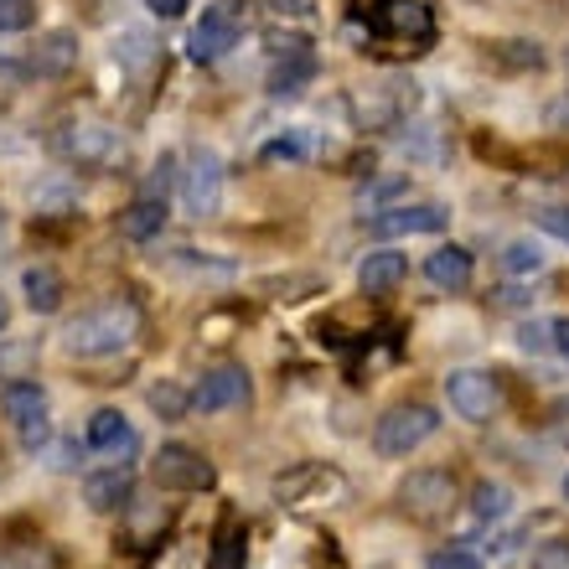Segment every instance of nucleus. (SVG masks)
<instances>
[{
	"mask_svg": "<svg viewBox=\"0 0 569 569\" xmlns=\"http://www.w3.org/2000/svg\"><path fill=\"white\" fill-rule=\"evenodd\" d=\"M136 331H140L136 306L130 300H109V306H93L78 321H68L62 327V347L73 358H109V352H124V347L136 342Z\"/></svg>",
	"mask_w": 569,
	"mask_h": 569,
	"instance_id": "1",
	"label": "nucleus"
},
{
	"mask_svg": "<svg viewBox=\"0 0 569 569\" xmlns=\"http://www.w3.org/2000/svg\"><path fill=\"white\" fill-rule=\"evenodd\" d=\"M435 430H440V415H435L430 405H393V409H383V420L373 425V450L383 461H405L425 440H435Z\"/></svg>",
	"mask_w": 569,
	"mask_h": 569,
	"instance_id": "2",
	"label": "nucleus"
},
{
	"mask_svg": "<svg viewBox=\"0 0 569 569\" xmlns=\"http://www.w3.org/2000/svg\"><path fill=\"white\" fill-rule=\"evenodd\" d=\"M243 21H249V6H243V0H218V6H208L202 21L192 27V37H187L192 62L228 58V52L239 47V37H243Z\"/></svg>",
	"mask_w": 569,
	"mask_h": 569,
	"instance_id": "3",
	"label": "nucleus"
},
{
	"mask_svg": "<svg viewBox=\"0 0 569 569\" xmlns=\"http://www.w3.org/2000/svg\"><path fill=\"white\" fill-rule=\"evenodd\" d=\"M150 481H156L161 492H208L212 481H218V471H212V461L202 450L171 440V446H161L150 456Z\"/></svg>",
	"mask_w": 569,
	"mask_h": 569,
	"instance_id": "4",
	"label": "nucleus"
},
{
	"mask_svg": "<svg viewBox=\"0 0 569 569\" xmlns=\"http://www.w3.org/2000/svg\"><path fill=\"white\" fill-rule=\"evenodd\" d=\"M0 415L21 430V446L27 450L47 446L52 425H47V389L37 378H11V383L0 389Z\"/></svg>",
	"mask_w": 569,
	"mask_h": 569,
	"instance_id": "5",
	"label": "nucleus"
},
{
	"mask_svg": "<svg viewBox=\"0 0 569 569\" xmlns=\"http://www.w3.org/2000/svg\"><path fill=\"white\" fill-rule=\"evenodd\" d=\"M456 502H461V487L450 471H409L405 487H399V508L415 523H440V518H450Z\"/></svg>",
	"mask_w": 569,
	"mask_h": 569,
	"instance_id": "6",
	"label": "nucleus"
},
{
	"mask_svg": "<svg viewBox=\"0 0 569 569\" xmlns=\"http://www.w3.org/2000/svg\"><path fill=\"white\" fill-rule=\"evenodd\" d=\"M52 150L68 166H109L124 146H120V130H109L104 120H73L52 136Z\"/></svg>",
	"mask_w": 569,
	"mask_h": 569,
	"instance_id": "7",
	"label": "nucleus"
},
{
	"mask_svg": "<svg viewBox=\"0 0 569 569\" xmlns=\"http://www.w3.org/2000/svg\"><path fill=\"white\" fill-rule=\"evenodd\" d=\"M368 31L389 37V42L425 47V42H435V16H430L425 0H373V11H368Z\"/></svg>",
	"mask_w": 569,
	"mask_h": 569,
	"instance_id": "8",
	"label": "nucleus"
},
{
	"mask_svg": "<svg viewBox=\"0 0 569 569\" xmlns=\"http://www.w3.org/2000/svg\"><path fill=\"white\" fill-rule=\"evenodd\" d=\"M446 399L461 420L487 425L497 415V405H502V389H497V378L481 373V368H450L446 373Z\"/></svg>",
	"mask_w": 569,
	"mask_h": 569,
	"instance_id": "9",
	"label": "nucleus"
},
{
	"mask_svg": "<svg viewBox=\"0 0 569 569\" xmlns=\"http://www.w3.org/2000/svg\"><path fill=\"white\" fill-rule=\"evenodd\" d=\"M181 202H187L192 218H218V208H223V161L212 150L192 156V166L181 171Z\"/></svg>",
	"mask_w": 569,
	"mask_h": 569,
	"instance_id": "10",
	"label": "nucleus"
},
{
	"mask_svg": "<svg viewBox=\"0 0 569 569\" xmlns=\"http://www.w3.org/2000/svg\"><path fill=\"white\" fill-rule=\"evenodd\" d=\"M446 223L450 212L440 202H409V208H378L368 228L378 239H415V233H440Z\"/></svg>",
	"mask_w": 569,
	"mask_h": 569,
	"instance_id": "11",
	"label": "nucleus"
},
{
	"mask_svg": "<svg viewBox=\"0 0 569 569\" xmlns=\"http://www.w3.org/2000/svg\"><path fill=\"white\" fill-rule=\"evenodd\" d=\"M249 373H243L239 362H223V368H212L202 373V383L192 389V409L202 415H218V409H233V405H249Z\"/></svg>",
	"mask_w": 569,
	"mask_h": 569,
	"instance_id": "12",
	"label": "nucleus"
},
{
	"mask_svg": "<svg viewBox=\"0 0 569 569\" xmlns=\"http://www.w3.org/2000/svg\"><path fill=\"white\" fill-rule=\"evenodd\" d=\"M83 440H89L93 456H109L114 466H124V456H136V430L124 425L120 409H93L89 415V430H83Z\"/></svg>",
	"mask_w": 569,
	"mask_h": 569,
	"instance_id": "13",
	"label": "nucleus"
},
{
	"mask_svg": "<svg viewBox=\"0 0 569 569\" xmlns=\"http://www.w3.org/2000/svg\"><path fill=\"white\" fill-rule=\"evenodd\" d=\"M27 68L37 78H68L78 68V37L73 31H47L27 52Z\"/></svg>",
	"mask_w": 569,
	"mask_h": 569,
	"instance_id": "14",
	"label": "nucleus"
},
{
	"mask_svg": "<svg viewBox=\"0 0 569 569\" xmlns=\"http://www.w3.org/2000/svg\"><path fill=\"white\" fill-rule=\"evenodd\" d=\"M130 497H136V477H130V466H104V471H93L83 481V502L93 512H120L130 508Z\"/></svg>",
	"mask_w": 569,
	"mask_h": 569,
	"instance_id": "15",
	"label": "nucleus"
},
{
	"mask_svg": "<svg viewBox=\"0 0 569 569\" xmlns=\"http://www.w3.org/2000/svg\"><path fill=\"white\" fill-rule=\"evenodd\" d=\"M471 274H477V259H471V249H461V243H440L430 259H425V280L435 284V290H466L471 284Z\"/></svg>",
	"mask_w": 569,
	"mask_h": 569,
	"instance_id": "16",
	"label": "nucleus"
},
{
	"mask_svg": "<svg viewBox=\"0 0 569 569\" xmlns=\"http://www.w3.org/2000/svg\"><path fill=\"white\" fill-rule=\"evenodd\" d=\"M409 274V259L399 254V249H373V254L358 264V284L368 290V296H389V290H399Z\"/></svg>",
	"mask_w": 569,
	"mask_h": 569,
	"instance_id": "17",
	"label": "nucleus"
},
{
	"mask_svg": "<svg viewBox=\"0 0 569 569\" xmlns=\"http://www.w3.org/2000/svg\"><path fill=\"white\" fill-rule=\"evenodd\" d=\"M316 78V52L306 42H290L270 68V93H300Z\"/></svg>",
	"mask_w": 569,
	"mask_h": 569,
	"instance_id": "18",
	"label": "nucleus"
},
{
	"mask_svg": "<svg viewBox=\"0 0 569 569\" xmlns=\"http://www.w3.org/2000/svg\"><path fill=\"white\" fill-rule=\"evenodd\" d=\"M166 218H171V212H166V197H146V192H140L136 202L120 212V239H130V243L156 239V233L166 228Z\"/></svg>",
	"mask_w": 569,
	"mask_h": 569,
	"instance_id": "19",
	"label": "nucleus"
},
{
	"mask_svg": "<svg viewBox=\"0 0 569 569\" xmlns=\"http://www.w3.org/2000/svg\"><path fill=\"white\" fill-rule=\"evenodd\" d=\"M21 290H27V306L37 316H52L62 306V296H68V284H62V274L52 270V264H31V270L21 274Z\"/></svg>",
	"mask_w": 569,
	"mask_h": 569,
	"instance_id": "20",
	"label": "nucleus"
},
{
	"mask_svg": "<svg viewBox=\"0 0 569 569\" xmlns=\"http://www.w3.org/2000/svg\"><path fill=\"white\" fill-rule=\"evenodd\" d=\"M512 508V492L502 481H481L477 492H471V512H477V523H497V518H508Z\"/></svg>",
	"mask_w": 569,
	"mask_h": 569,
	"instance_id": "21",
	"label": "nucleus"
},
{
	"mask_svg": "<svg viewBox=\"0 0 569 569\" xmlns=\"http://www.w3.org/2000/svg\"><path fill=\"white\" fill-rule=\"evenodd\" d=\"M502 274H543V254H539V243L512 239L508 249H502Z\"/></svg>",
	"mask_w": 569,
	"mask_h": 569,
	"instance_id": "22",
	"label": "nucleus"
},
{
	"mask_svg": "<svg viewBox=\"0 0 569 569\" xmlns=\"http://www.w3.org/2000/svg\"><path fill=\"white\" fill-rule=\"evenodd\" d=\"M187 405H192V393H181L177 383H156V389H150V409H156L161 420H181Z\"/></svg>",
	"mask_w": 569,
	"mask_h": 569,
	"instance_id": "23",
	"label": "nucleus"
},
{
	"mask_svg": "<svg viewBox=\"0 0 569 569\" xmlns=\"http://www.w3.org/2000/svg\"><path fill=\"white\" fill-rule=\"evenodd\" d=\"M208 569H249V549H243L239 533H223V539L212 543Z\"/></svg>",
	"mask_w": 569,
	"mask_h": 569,
	"instance_id": "24",
	"label": "nucleus"
},
{
	"mask_svg": "<svg viewBox=\"0 0 569 569\" xmlns=\"http://www.w3.org/2000/svg\"><path fill=\"white\" fill-rule=\"evenodd\" d=\"M497 58L508 62V68H543L539 42H502L497 47Z\"/></svg>",
	"mask_w": 569,
	"mask_h": 569,
	"instance_id": "25",
	"label": "nucleus"
},
{
	"mask_svg": "<svg viewBox=\"0 0 569 569\" xmlns=\"http://www.w3.org/2000/svg\"><path fill=\"white\" fill-rule=\"evenodd\" d=\"M31 21H37L31 0H0V31H27Z\"/></svg>",
	"mask_w": 569,
	"mask_h": 569,
	"instance_id": "26",
	"label": "nucleus"
},
{
	"mask_svg": "<svg viewBox=\"0 0 569 569\" xmlns=\"http://www.w3.org/2000/svg\"><path fill=\"white\" fill-rule=\"evenodd\" d=\"M425 569H481V559L466 549V543H450V549H435Z\"/></svg>",
	"mask_w": 569,
	"mask_h": 569,
	"instance_id": "27",
	"label": "nucleus"
},
{
	"mask_svg": "<svg viewBox=\"0 0 569 569\" xmlns=\"http://www.w3.org/2000/svg\"><path fill=\"white\" fill-rule=\"evenodd\" d=\"M0 569H52V555H47L42 543H37V549H6Z\"/></svg>",
	"mask_w": 569,
	"mask_h": 569,
	"instance_id": "28",
	"label": "nucleus"
},
{
	"mask_svg": "<svg viewBox=\"0 0 569 569\" xmlns=\"http://www.w3.org/2000/svg\"><path fill=\"white\" fill-rule=\"evenodd\" d=\"M518 342H523L528 352H549V347H555V321H528Z\"/></svg>",
	"mask_w": 569,
	"mask_h": 569,
	"instance_id": "29",
	"label": "nucleus"
},
{
	"mask_svg": "<svg viewBox=\"0 0 569 569\" xmlns=\"http://www.w3.org/2000/svg\"><path fill=\"white\" fill-rule=\"evenodd\" d=\"M533 569H569V539L543 543L539 555H533Z\"/></svg>",
	"mask_w": 569,
	"mask_h": 569,
	"instance_id": "30",
	"label": "nucleus"
},
{
	"mask_svg": "<svg viewBox=\"0 0 569 569\" xmlns=\"http://www.w3.org/2000/svg\"><path fill=\"white\" fill-rule=\"evenodd\" d=\"M539 228L569 243V208H539Z\"/></svg>",
	"mask_w": 569,
	"mask_h": 569,
	"instance_id": "31",
	"label": "nucleus"
},
{
	"mask_svg": "<svg viewBox=\"0 0 569 569\" xmlns=\"http://www.w3.org/2000/svg\"><path fill=\"white\" fill-rule=\"evenodd\" d=\"M171 171H177V156H161V161H156V171H150L146 197H166V187H171Z\"/></svg>",
	"mask_w": 569,
	"mask_h": 569,
	"instance_id": "32",
	"label": "nucleus"
},
{
	"mask_svg": "<svg viewBox=\"0 0 569 569\" xmlns=\"http://www.w3.org/2000/svg\"><path fill=\"white\" fill-rule=\"evenodd\" d=\"M300 156H306V146H300L296 136L270 140V146H264V161H300Z\"/></svg>",
	"mask_w": 569,
	"mask_h": 569,
	"instance_id": "33",
	"label": "nucleus"
},
{
	"mask_svg": "<svg viewBox=\"0 0 569 569\" xmlns=\"http://www.w3.org/2000/svg\"><path fill=\"white\" fill-rule=\"evenodd\" d=\"M146 6H150V11H156V16H166V21H177V16L187 11L192 0H146Z\"/></svg>",
	"mask_w": 569,
	"mask_h": 569,
	"instance_id": "34",
	"label": "nucleus"
},
{
	"mask_svg": "<svg viewBox=\"0 0 569 569\" xmlns=\"http://www.w3.org/2000/svg\"><path fill=\"white\" fill-rule=\"evenodd\" d=\"M555 352L569 362V321H555Z\"/></svg>",
	"mask_w": 569,
	"mask_h": 569,
	"instance_id": "35",
	"label": "nucleus"
},
{
	"mask_svg": "<svg viewBox=\"0 0 569 569\" xmlns=\"http://www.w3.org/2000/svg\"><path fill=\"white\" fill-rule=\"evenodd\" d=\"M549 120H555L559 130H569V93H565V99H559L555 109H549Z\"/></svg>",
	"mask_w": 569,
	"mask_h": 569,
	"instance_id": "36",
	"label": "nucleus"
},
{
	"mask_svg": "<svg viewBox=\"0 0 569 569\" xmlns=\"http://www.w3.org/2000/svg\"><path fill=\"white\" fill-rule=\"evenodd\" d=\"M6 321H11V306H6V296H0V331H6Z\"/></svg>",
	"mask_w": 569,
	"mask_h": 569,
	"instance_id": "37",
	"label": "nucleus"
},
{
	"mask_svg": "<svg viewBox=\"0 0 569 569\" xmlns=\"http://www.w3.org/2000/svg\"><path fill=\"white\" fill-rule=\"evenodd\" d=\"M565 497H569V477H565Z\"/></svg>",
	"mask_w": 569,
	"mask_h": 569,
	"instance_id": "38",
	"label": "nucleus"
}]
</instances>
